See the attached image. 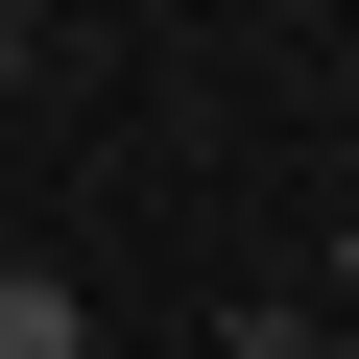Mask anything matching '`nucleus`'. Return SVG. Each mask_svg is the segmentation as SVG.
I'll return each instance as SVG.
<instances>
[{
	"label": "nucleus",
	"instance_id": "1",
	"mask_svg": "<svg viewBox=\"0 0 359 359\" xmlns=\"http://www.w3.org/2000/svg\"><path fill=\"white\" fill-rule=\"evenodd\" d=\"M0 359H96V311H72L48 264H0Z\"/></svg>",
	"mask_w": 359,
	"mask_h": 359
},
{
	"label": "nucleus",
	"instance_id": "2",
	"mask_svg": "<svg viewBox=\"0 0 359 359\" xmlns=\"http://www.w3.org/2000/svg\"><path fill=\"white\" fill-rule=\"evenodd\" d=\"M216 359H359V335H335V311H287V287H240V311H216Z\"/></svg>",
	"mask_w": 359,
	"mask_h": 359
},
{
	"label": "nucleus",
	"instance_id": "3",
	"mask_svg": "<svg viewBox=\"0 0 359 359\" xmlns=\"http://www.w3.org/2000/svg\"><path fill=\"white\" fill-rule=\"evenodd\" d=\"M335 311H359V216H335Z\"/></svg>",
	"mask_w": 359,
	"mask_h": 359
},
{
	"label": "nucleus",
	"instance_id": "4",
	"mask_svg": "<svg viewBox=\"0 0 359 359\" xmlns=\"http://www.w3.org/2000/svg\"><path fill=\"white\" fill-rule=\"evenodd\" d=\"M96 359H120V335H96Z\"/></svg>",
	"mask_w": 359,
	"mask_h": 359
}]
</instances>
